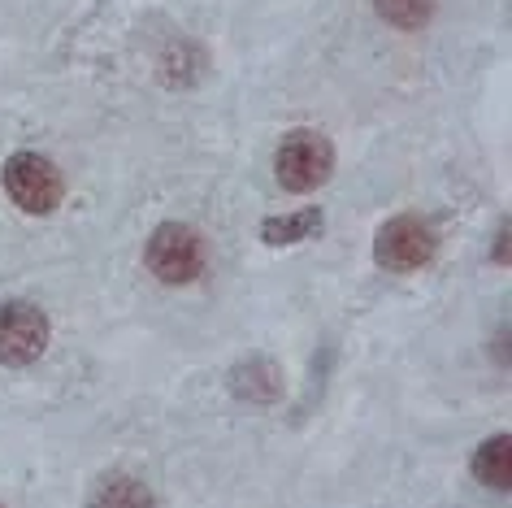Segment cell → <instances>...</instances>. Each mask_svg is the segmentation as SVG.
<instances>
[{"label": "cell", "mask_w": 512, "mask_h": 508, "mask_svg": "<svg viewBox=\"0 0 512 508\" xmlns=\"http://www.w3.org/2000/svg\"><path fill=\"white\" fill-rule=\"evenodd\" d=\"M274 170L287 192H313L335 170V148L322 131H291L274 157Z\"/></svg>", "instance_id": "2"}, {"label": "cell", "mask_w": 512, "mask_h": 508, "mask_svg": "<svg viewBox=\"0 0 512 508\" xmlns=\"http://www.w3.org/2000/svg\"><path fill=\"white\" fill-rule=\"evenodd\" d=\"M48 348V317L40 304L9 300L0 304V365H31Z\"/></svg>", "instance_id": "4"}, {"label": "cell", "mask_w": 512, "mask_h": 508, "mask_svg": "<svg viewBox=\"0 0 512 508\" xmlns=\"http://www.w3.org/2000/svg\"><path fill=\"white\" fill-rule=\"evenodd\" d=\"M87 508H157V504H152V491L139 478L109 474V478L96 482V491H92V500H87Z\"/></svg>", "instance_id": "6"}, {"label": "cell", "mask_w": 512, "mask_h": 508, "mask_svg": "<svg viewBox=\"0 0 512 508\" xmlns=\"http://www.w3.org/2000/svg\"><path fill=\"white\" fill-rule=\"evenodd\" d=\"M473 474H478V482H486L491 491H508L512 487V439L508 435L486 439L478 448V456H473Z\"/></svg>", "instance_id": "7"}, {"label": "cell", "mask_w": 512, "mask_h": 508, "mask_svg": "<svg viewBox=\"0 0 512 508\" xmlns=\"http://www.w3.org/2000/svg\"><path fill=\"white\" fill-rule=\"evenodd\" d=\"M322 231V213L317 209H304V213H291V218H270L261 222V239L265 244H304L309 235Z\"/></svg>", "instance_id": "8"}, {"label": "cell", "mask_w": 512, "mask_h": 508, "mask_svg": "<svg viewBox=\"0 0 512 508\" xmlns=\"http://www.w3.org/2000/svg\"><path fill=\"white\" fill-rule=\"evenodd\" d=\"M148 270L161 278V283H191L204 270V239L183 222H165L152 231L148 248H144Z\"/></svg>", "instance_id": "3"}, {"label": "cell", "mask_w": 512, "mask_h": 508, "mask_svg": "<svg viewBox=\"0 0 512 508\" xmlns=\"http://www.w3.org/2000/svg\"><path fill=\"white\" fill-rule=\"evenodd\" d=\"M0 179H5V196L22 213H35V218L53 213L61 205V196H66L61 170L48 157H40V152H14L5 161V170H0Z\"/></svg>", "instance_id": "1"}, {"label": "cell", "mask_w": 512, "mask_h": 508, "mask_svg": "<svg viewBox=\"0 0 512 508\" xmlns=\"http://www.w3.org/2000/svg\"><path fill=\"white\" fill-rule=\"evenodd\" d=\"M374 5H378V14L400 31H417L434 18V0H374Z\"/></svg>", "instance_id": "9"}, {"label": "cell", "mask_w": 512, "mask_h": 508, "mask_svg": "<svg viewBox=\"0 0 512 508\" xmlns=\"http://www.w3.org/2000/svg\"><path fill=\"white\" fill-rule=\"evenodd\" d=\"M374 257H378V265H387V270H395V274L421 270V265L434 257L430 226L421 218H408V213L404 218H391L374 239Z\"/></svg>", "instance_id": "5"}]
</instances>
